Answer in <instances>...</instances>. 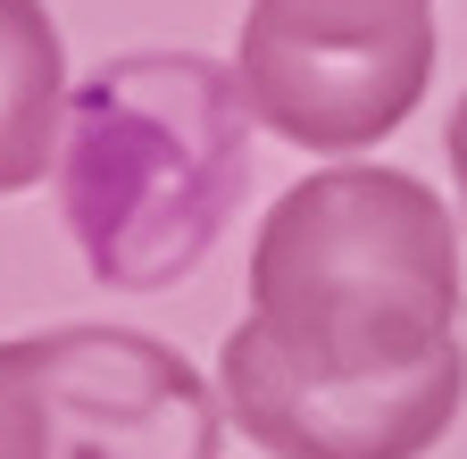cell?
<instances>
[{
	"label": "cell",
	"mask_w": 467,
	"mask_h": 459,
	"mask_svg": "<svg viewBox=\"0 0 467 459\" xmlns=\"http://www.w3.org/2000/svg\"><path fill=\"white\" fill-rule=\"evenodd\" d=\"M251 126L243 76L201 50H126L76 84L50 193L109 293H167L217 251L251 193Z\"/></svg>",
	"instance_id": "obj_1"
},
{
	"label": "cell",
	"mask_w": 467,
	"mask_h": 459,
	"mask_svg": "<svg viewBox=\"0 0 467 459\" xmlns=\"http://www.w3.org/2000/svg\"><path fill=\"white\" fill-rule=\"evenodd\" d=\"M251 17L317 26V34H384V26H426L434 0H251Z\"/></svg>",
	"instance_id": "obj_8"
},
{
	"label": "cell",
	"mask_w": 467,
	"mask_h": 459,
	"mask_svg": "<svg viewBox=\"0 0 467 459\" xmlns=\"http://www.w3.org/2000/svg\"><path fill=\"white\" fill-rule=\"evenodd\" d=\"M225 418L267 459H426L467 401V351L442 342L392 368H334L267 342L251 318L217 342Z\"/></svg>",
	"instance_id": "obj_3"
},
{
	"label": "cell",
	"mask_w": 467,
	"mask_h": 459,
	"mask_svg": "<svg viewBox=\"0 0 467 459\" xmlns=\"http://www.w3.org/2000/svg\"><path fill=\"white\" fill-rule=\"evenodd\" d=\"M50 392V459H217L225 392L134 326H50L26 334Z\"/></svg>",
	"instance_id": "obj_4"
},
{
	"label": "cell",
	"mask_w": 467,
	"mask_h": 459,
	"mask_svg": "<svg viewBox=\"0 0 467 459\" xmlns=\"http://www.w3.org/2000/svg\"><path fill=\"white\" fill-rule=\"evenodd\" d=\"M0 459H50V392L34 342H0Z\"/></svg>",
	"instance_id": "obj_7"
},
{
	"label": "cell",
	"mask_w": 467,
	"mask_h": 459,
	"mask_svg": "<svg viewBox=\"0 0 467 459\" xmlns=\"http://www.w3.org/2000/svg\"><path fill=\"white\" fill-rule=\"evenodd\" d=\"M67 50L42 0H0V193H26L58 167L67 134Z\"/></svg>",
	"instance_id": "obj_6"
},
{
	"label": "cell",
	"mask_w": 467,
	"mask_h": 459,
	"mask_svg": "<svg viewBox=\"0 0 467 459\" xmlns=\"http://www.w3.org/2000/svg\"><path fill=\"white\" fill-rule=\"evenodd\" d=\"M251 326L334 368L459 342V225L442 193L376 159L301 176L251 243Z\"/></svg>",
	"instance_id": "obj_2"
},
{
	"label": "cell",
	"mask_w": 467,
	"mask_h": 459,
	"mask_svg": "<svg viewBox=\"0 0 467 459\" xmlns=\"http://www.w3.org/2000/svg\"><path fill=\"white\" fill-rule=\"evenodd\" d=\"M251 118L317 159L376 151L409 126V109L434 84V17L426 26H384V34H317V26H275L243 17L234 50Z\"/></svg>",
	"instance_id": "obj_5"
},
{
	"label": "cell",
	"mask_w": 467,
	"mask_h": 459,
	"mask_svg": "<svg viewBox=\"0 0 467 459\" xmlns=\"http://www.w3.org/2000/svg\"><path fill=\"white\" fill-rule=\"evenodd\" d=\"M451 176H459V217H467V92L451 109Z\"/></svg>",
	"instance_id": "obj_9"
}]
</instances>
